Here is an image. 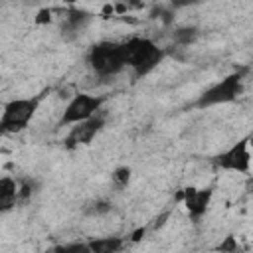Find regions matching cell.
<instances>
[{
    "mask_svg": "<svg viewBox=\"0 0 253 253\" xmlns=\"http://www.w3.org/2000/svg\"><path fill=\"white\" fill-rule=\"evenodd\" d=\"M103 125H105V119L97 113V115L91 117L89 121H83V123L71 126V130H69V134H67V138H65V146H67V148H75V146H79V144L91 142V140L95 138V134L103 128Z\"/></svg>",
    "mask_w": 253,
    "mask_h": 253,
    "instance_id": "52a82bcc",
    "label": "cell"
},
{
    "mask_svg": "<svg viewBox=\"0 0 253 253\" xmlns=\"http://www.w3.org/2000/svg\"><path fill=\"white\" fill-rule=\"evenodd\" d=\"M210 200H211V190L206 188V190H196V188H186L184 190V204L188 208V213L198 219L206 213L208 206H210Z\"/></svg>",
    "mask_w": 253,
    "mask_h": 253,
    "instance_id": "ba28073f",
    "label": "cell"
},
{
    "mask_svg": "<svg viewBox=\"0 0 253 253\" xmlns=\"http://www.w3.org/2000/svg\"><path fill=\"white\" fill-rule=\"evenodd\" d=\"M87 61H89L91 69L101 77L117 75L119 71H123L126 67L123 43L111 42V40H103V42H97L95 45H91V49L87 53Z\"/></svg>",
    "mask_w": 253,
    "mask_h": 253,
    "instance_id": "7a4b0ae2",
    "label": "cell"
},
{
    "mask_svg": "<svg viewBox=\"0 0 253 253\" xmlns=\"http://www.w3.org/2000/svg\"><path fill=\"white\" fill-rule=\"evenodd\" d=\"M241 87H243V75L239 71L229 73L221 81H217L215 85H211L210 89H206L198 97L196 107L198 109H206V107H211V105L229 103V101L237 99V95L241 93Z\"/></svg>",
    "mask_w": 253,
    "mask_h": 253,
    "instance_id": "277c9868",
    "label": "cell"
},
{
    "mask_svg": "<svg viewBox=\"0 0 253 253\" xmlns=\"http://www.w3.org/2000/svg\"><path fill=\"white\" fill-rule=\"evenodd\" d=\"M42 95L28 97V99H12L4 105V113L0 119V128L4 132H20L28 126L32 117L38 111Z\"/></svg>",
    "mask_w": 253,
    "mask_h": 253,
    "instance_id": "3957f363",
    "label": "cell"
},
{
    "mask_svg": "<svg viewBox=\"0 0 253 253\" xmlns=\"http://www.w3.org/2000/svg\"><path fill=\"white\" fill-rule=\"evenodd\" d=\"M89 247L93 253H119L123 247V239L121 237H99V239H91Z\"/></svg>",
    "mask_w": 253,
    "mask_h": 253,
    "instance_id": "30bf717a",
    "label": "cell"
},
{
    "mask_svg": "<svg viewBox=\"0 0 253 253\" xmlns=\"http://www.w3.org/2000/svg\"><path fill=\"white\" fill-rule=\"evenodd\" d=\"M142 235H144V227H142V229H136V231L132 233V241H138V239H142Z\"/></svg>",
    "mask_w": 253,
    "mask_h": 253,
    "instance_id": "e0dca14e",
    "label": "cell"
},
{
    "mask_svg": "<svg viewBox=\"0 0 253 253\" xmlns=\"http://www.w3.org/2000/svg\"><path fill=\"white\" fill-rule=\"evenodd\" d=\"M103 103H105V99L99 95L77 93L67 103L63 115H61V125H79L83 121H89L91 117H95L101 111Z\"/></svg>",
    "mask_w": 253,
    "mask_h": 253,
    "instance_id": "5b68a950",
    "label": "cell"
},
{
    "mask_svg": "<svg viewBox=\"0 0 253 253\" xmlns=\"http://www.w3.org/2000/svg\"><path fill=\"white\" fill-rule=\"evenodd\" d=\"M215 164L223 170L239 172V174H249L251 168V152H249V138L237 140L233 146H229L225 152H221L215 158Z\"/></svg>",
    "mask_w": 253,
    "mask_h": 253,
    "instance_id": "8992f818",
    "label": "cell"
},
{
    "mask_svg": "<svg viewBox=\"0 0 253 253\" xmlns=\"http://www.w3.org/2000/svg\"><path fill=\"white\" fill-rule=\"evenodd\" d=\"M109 210H111V204H107V202H95L89 211H91V213H105V211H109Z\"/></svg>",
    "mask_w": 253,
    "mask_h": 253,
    "instance_id": "2e32d148",
    "label": "cell"
},
{
    "mask_svg": "<svg viewBox=\"0 0 253 253\" xmlns=\"http://www.w3.org/2000/svg\"><path fill=\"white\" fill-rule=\"evenodd\" d=\"M87 20H89V14H85V12H81V10H73V12L67 16V28H69V30H79Z\"/></svg>",
    "mask_w": 253,
    "mask_h": 253,
    "instance_id": "5bb4252c",
    "label": "cell"
},
{
    "mask_svg": "<svg viewBox=\"0 0 253 253\" xmlns=\"http://www.w3.org/2000/svg\"><path fill=\"white\" fill-rule=\"evenodd\" d=\"M196 38H198V30H196V28H178V30L174 32V40H176V43H180V45H188V43H192Z\"/></svg>",
    "mask_w": 253,
    "mask_h": 253,
    "instance_id": "8fae6325",
    "label": "cell"
},
{
    "mask_svg": "<svg viewBox=\"0 0 253 253\" xmlns=\"http://www.w3.org/2000/svg\"><path fill=\"white\" fill-rule=\"evenodd\" d=\"M53 253H93L89 243H69V245H57Z\"/></svg>",
    "mask_w": 253,
    "mask_h": 253,
    "instance_id": "4fadbf2b",
    "label": "cell"
},
{
    "mask_svg": "<svg viewBox=\"0 0 253 253\" xmlns=\"http://www.w3.org/2000/svg\"><path fill=\"white\" fill-rule=\"evenodd\" d=\"M18 202V186L10 176H4L0 180V210L8 211Z\"/></svg>",
    "mask_w": 253,
    "mask_h": 253,
    "instance_id": "9c48e42d",
    "label": "cell"
},
{
    "mask_svg": "<svg viewBox=\"0 0 253 253\" xmlns=\"http://www.w3.org/2000/svg\"><path fill=\"white\" fill-rule=\"evenodd\" d=\"M247 138H249V144L253 146V136H247Z\"/></svg>",
    "mask_w": 253,
    "mask_h": 253,
    "instance_id": "d6986e66",
    "label": "cell"
},
{
    "mask_svg": "<svg viewBox=\"0 0 253 253\" xmlns=\"http://www.w3.org/2000/svg\"><path fill=\"white\" fill-rule=\"evenodd\" d=\"M113 180L123 188V186H126L128 184V180H130V170L126 168V166H121V168H117L115 172H113Z\"/></svg>",
    "mask_w": 253,
    "mask_h": 253,
    "instance_id": "9a60e30c",
    "label": "cell"
},
{
    "mask_svg": "<svg viewBox=\"0 0 253 253\" xmlns=\"http://www.w3.org/2000/svg\"><path fill=\"white\" fill-rule=\"evenodd\" d=\"M245 190H247L249 194H253V176L247 178V182H245Z\"/></svg>",
    "mask_w": 253,
    "mask_h": 253,
    "instance_id": "ac0fdd59",
    "label": "cell"
},
{
    "mask_svg": "<svg viewBox=\"0 0 253 253\" xmlns=\"http://www.w3.org/2000/svg\"><path fill=\"white\" fill-rule=\"evenodd\" d=\"M123 53L126 67H130L136 77L150 73L164 59V49L148 38H130L123 42Z\"/></svg>",
    "mask_w": 253,
    "mask_h": 253,
    "instance_id": "6da1fadb",
    "label": "cell"
},
{
    "mask_svg": "<svg viewBox=\"0 0 253 253\" xmlns=\"http://www.w3.org/2000/svg\"><path fill=\"white\" fill-rule=\"evenodd\" d=\"M215 251H219V253H241V245H239V241L235 239V235H227V237H223V241L215 247Z\"/></svg>",
    "mask_w": 253,
    "mask_h": 253,
    "instance_id": "7c38bea8",
    "label": "cell"
}]
</instances>
